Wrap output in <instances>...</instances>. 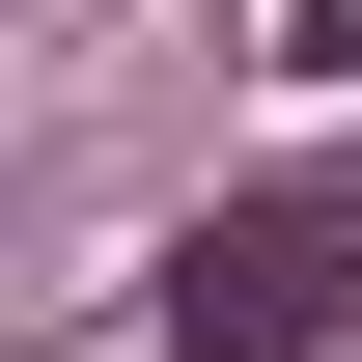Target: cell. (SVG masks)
Returning a JSON list of instances; mask_svg holds the SVG:
<instances>
[{
  "label": "cell",
  "instance_id": "7a4b0ae2",
  "mask_svg": "<svg viewBox=\"0 0 362 362\" xmlns=\"http://www.w3.org/2000/svg\"><path fill=\"white\" fill-rule=\"evenodd\" d=\"M279 56H307V84H362V0H279Z\"/></svg>",
  "mask_w": 362,
  "mask_h": 362
},
{
  "label": "cell",
  "instance_id": "6da1fadb",
  "mask_svg": "<svg viewBox=\"0 0 362 362\" xmlns=\"http://www.w3.org/2000/svg\"><path fill=\"white\" fill-rule=\"evenodd\" d=\"M334 334H362V223L334 195H223L168 251V362H334Z\"/></svg>",
  "mask_w": 362,
  "mask_h": 362
}]
</instances>
